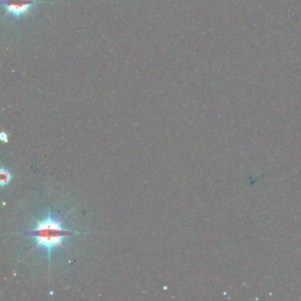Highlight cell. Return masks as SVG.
Returning a JSON list of instances; mask_svg holds the SVG:
<instances>
[{"label": "cell", "instance_id": "7a4b0ae2", "mask_svg": "<svg viewBox=\"0 0 301 301\" xmlns=\"http://www.w3.org/2000/svg\"><path fill=\"white\" fill-rule=\"evenodd\" d=\"M43 3L41 0H1L4 16L13 21H20L27 18L37 4Z\"/></svg>", "mask_w": 301, "mask_h": 301}, {"label": "cell", "instance_id": "277c9868", "mask_svg": "<svg viewBox=\"0 0 301 301\" xmlns=\"http://www.w3.org/2000/svg\"><path fill=\"white\" fill-rule=\"evenodd\" d=\"M1 140L5 141V142H7V134L5 133H1Z\"/></svg>", "mask_w": 301, "mask_h": 301}, {"label": "cell", "instance_id": "6da1fadb", "mask_svg": "<svg viewBox=\"0 0 301 301\" xmlns=\"http://www.w3.org/2000/svg\"><path fill=\"white\" fill-rule=\"evenodd\" d=\"M62 219H58L52 216L51 213L44 220L37 221L36 226L32 231L25 232L23 234L31 236L35 239V248L44 247L47 249L49 265L51 262V254L52 248L55 246H63V240L67 236L77 233L75 231L64 229L62 227Z\"/></svg>", "mask_w": 301, "mask_h": 301}, {"label": "cell", "instance_id": "3957f363", "mask_svg": "<svg viewBox=\"0 0 301 301\" xmlns=\"http://www.w3.org/2000/svg\"><path fill=\"white\" fill-rule=\"evenodd\" d=\"M11 180V174L5 169H2L0 172V184L2 187L4 185L8 184L9 181Z\"/></svg>", "mask_w": 301, "mask_h": 301}]
</instances>
